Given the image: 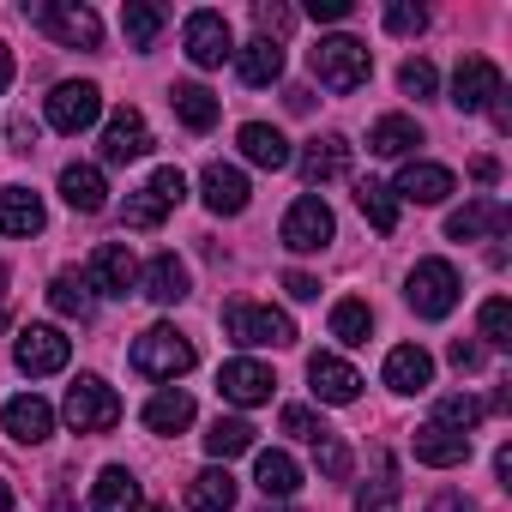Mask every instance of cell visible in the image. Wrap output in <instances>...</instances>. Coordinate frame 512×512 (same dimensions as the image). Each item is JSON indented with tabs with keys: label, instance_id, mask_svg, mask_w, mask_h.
Returning <instances> with one entry per match:
<instances>
[{
	"label": "cell",
	"instance_id": "obj_20",
	"mask_svg": "<svg viewBox=\"0 0 512 512\" xmlns=\"http://www.w3.org/2000/svg\"><path fill=\"white\" fill-rule=\"evenodd\" d=\"M506 229H512V211L500 199H470L464 211L446 217V235L452 241H482V235H506Z\"/></svg>",
	"mask_w": 512,
	"mask_h": 512
},
{
	"label": "cell",
	"instance_id": "obj_31",
	"mask_svg": "<svg viewBox=\"0 0 512 512\" xmlns=\"http://www.w3.org/2000/svg\"><path fill=\"white\" fill-rule=\"evenodd\" d=\"M91 512H139V476L109 464L97 476V488H91Z\"/></svg>",
	"mask_w": 512,
	"mask_h": 512
},
{
	"label": "cell",
	"instance_id": "obj_55",
	"mask_svg": "<svg viewBox=\"0 0 512 512\" xmlns=\"http://www.w3.org/2000/svg\"><path fill=\"white\" fill-rule=\"evenodd\" d=\"M494 476H500V488H512V452H506V446L494 452Z\"/></svg>",
	"mask_w": 512,
	"mask_h": 512
},
{
	"label": "cell",
	"instance_id": "obj_48",
	"mask_svg": "<svg viewBox=\"0 0 512 512\" xmlns=\"http://www.w3.org/2000/svg\"><path fill=\"white\" fill-rule=\"evenodd\" d=\"M446 362H452L458 374H476V368H482V344H470V338H452V350H446Z\"/></svg>",
	"mask_w": 512,
	"mask_h": 512
},
{
	"label": "cell",
	"instance_id": "obj_4",
	"mask_svg": "<svg viewBox=\"0 0 512 512\" xmlns=\"http://www.w3.org/2000/svg\"><path fill=\"white\" fill-rule=\"evenodd\" d=\"M61 416H67V428H73V434H109V428L121 422V398H115V386H109V380L79 374V380L67 386Z\"/></svg>",
	"mask_w": 512,
	"mask_h": 512
},
{
	"label": "cell",
	"instance_id": "obj_26",
	"mask_svg": "<svg viewBox=\"0 0 512 512\" xmlns=\"http://www.w3.org/2000/svg\"><path fill=\"white\" fill-rule=\"evenodd\" d=\"M61 199H67L73 211H85V217L103 211V205H109V181H103V169H97V163H67V169H61Z\"/></svg>",
	"mask_w": 512,
	"mask_h": 512
},
{
	"label": "cell",
	"instance_id": "obj_19",
	"mask_svg": "<svg viewBox=\"0 0 512 512\" xmlns=\"http://www.w3.org/2000/svg\"><path fill=\"white\" fill-rule=\"evenodd\" d=\"M452 187H458V181H452V169H446V163H404V169H398L392 199H410V205H440Z\"/></svg>",
	"mask_w": 512,
	"mask_h": 512
},
{
	"label": "cell",
	"instance_id": "obj_30",
	"mask_svg": "<svg viewBox=\"0 0 512 512\" xmlns=\"http://www.w3.org/2000/svg\"><path fill=\"white\" fill-rule=\"evenodd\" d=\"M422 145V127L410 121V115H380L374 127H368V151L374 157H410Z\"/></svg>",
	"mask_w": 512,
	"mask_h": 512
},
{
	"label": "cell",
	"instance_id": "obj_15",
	"mask_svg": "<svg viewBox=\"0 0 512 512\" xmlns=\"http://www.w3.org/2000/svg\"><path fill=\"white\" fill-rule=\"evenodd\" d=\"M199 199H205L217 217H241L247 199H253V187H247V175H241L235 163H205V175H199Z\"/></svg>",
	"mask_w": 512,
	"mask_h": 512
},
{
	"label": "cell",
	"instance_id": "obj_53",
	"mask_svg": "<svg viewBox=\"0 0 512 512\" xmlns=\"http://www.w3.org/2000/svg\"><path fill=\"white\" fill-rule=\"evenodd\" d=\"M488 109H494V127H500V133H506V127H512V103H506V91H500V97H494V103H488Z\"/></svg>",
	"mask_w": 512,
	"mask_h": 512
},
{
	"label": "cell",
	"instance_id": "obj_3",
	"mask_svg": "<svg viewBox=\"0 0 512 512\" xmlns=\"http://www.w3.org/2000/svg\"><path fill=\"white\" fill-rule=\"evenodd\" d=\"M25 19L37 31H49L61 49H97L103 43V19L91 7H79V0H37V7H25Z\"/></svg>",
	"mask_w": 512,
	"mask_h": 512
},
{
	"label": "cell",
	"instance_id": "obj_44",
	"mask_svg": "<svg viewBox=\"0 0 512 512\" xmlns=\"http://www.w3.org/2000/svg\"><path fill=\"white\" fill-rule=\"evenodd\" d=\"M253 25H260V37L284 43V31L296 25V13H290V7H278V0H253Z\"/></svg>",
	"mask_w": 512,
	"mask_h": 512
},
{
	"label": "cell",
	"instance_id": "obj_10",
	"mask_svg": "<svg viewBox=\"0 0 512 512\" xmlns=\"http://www.w3.org/2000/svg\"><path fill=\"white\" fill-rule=\"evenodd\" d=\"M67 356H73V338H67L61 326H25L19 344H13V362H19V374H31V380L61 374Z\"/></svg>",
	"mask_w": 512,
	"mask_h": 512
},
{
	"label": "cell",
	"instance_id": "obj_25",
	"mask_svg": "<svg viewBox=\"0 0 512 512\" xmlns=\"http://www.w3.org/2000/svg\"><path fill=\"white\" fill-rule=\"evenodd\" d=\"M338 175H350V139L344 133H326V139H314L302 151V181L320 187V181H338Z\"/></svg>",
	"mask_w": 512,
	"mask_h": 512
},
{
	"label": "cell",
	"instance_id": "obj_24",
	"mask_svg": "<svg viewBox=\"0 0 512 512\" xmlns=\"http://www.w3.org/2000/svg\"><path fill=\"white\" fill-rule=\"evenodd\" d=\"M235 73H241V85H278L284 79V43H272V37L241 43L235 49Z\"/></svg>",
	"mask_w": 512,
	"mask_h": 512
},
{
	"label": "cell",
	"instance_id": "obj_7",
	"mask_svg": "<svg viewBox=\"0 0 512 512\" xmlns=\"http://www.w3.org/2000/svg\"><path fill=\"white\" fill-rule=\"evenodd\" d=\"M181 199H187V175H181V169H157L139 193H127L121 223H127V229H157V223L169 217V205H181Z\"/></svg>",
	"mask_w": 512,
	"mask_h": 512
},
{
	"label": "cell",
	"instance_id": "obj_49",
	"mask_svg": "<svg viewBox=\"0 0 512 512\" xmlns=\"http://www.w3.org/2000/svg\"><path fill=\"white\" fill-rule=\"evenodd\" d=\"M356 7H350V0H308V19H320V25H344Z\"/></svg>",
	"mask_w": 512,
	"mask_h": 512
},
{
	"label": "cell",
	"instance_id": "obj_11",
	"mask_svg": "<svg viewBox=\"0 0 512 512\" xmlns=\"http://www.w3.org/2000/svg\"><path fill=\"white\" fill-rule=\"evenodd\" d=\"M217 392H223L229 404L253 410V404H272L278 374H272L266 362H253V356H235V362H223V368H217Z\"/></svg>",
	"mask_w": 512,
	"mask_h": 512
},
{
	"label": "cell",
	"instance_id": "obj_41",
	"mask_svg": "<svg viewBox=\"0 0 512 512\" xmlns=\"http://www.w3.org/2000/svg\"><path fill=\"white\" fill-rule=\"evenodd\" d=\"M356 512H398V470H392V458H380V476L356 488Z\"/></svg>",
	"mask_w": 512,
	"mask_h": 512
},
{
	"label": "cell",
	"instance_id": "obj_52",
	"mask_svg": "<svg viewBox=\"0 0 512 512\" xmlns=\"http://www.w3.org/2000/svg\"><path fill=\"white\" fill-rule=\"evenodd\" d=\"M428 512H470V500H464V494H434Z\"/></svg>",
	"mask_w": 512,
	"mask_h": 512
},
{
	"label": "cell",
	"instance_id": "obj_27",
	"mask_svg": "<svg viewBox=\"0 0 512 512\" xmlns=\"http://www.w3.org/2000/svg\"><path fill=\"white\" fill-rule=\"evenodd\" d=\"M43 223H49V211L31 187H0V235H37Z\"/></svg>",
	"mask_w": 512,
	"mask_h": 512
},
{
	"label": "cell",
	"instance_id": "obj_47",
	"mask_svg": "<svg viewBox=\"0 0 512 512\" xmlns=\"http://www.w3.org/2000/svg\"><path fill=\"white\" fill-rule=\"evenodd\" d=\"M314 452H320V470H326L332 482H344V476H350V446H344L338 434H326V440H320Z\"/></svg>",
	"mask_w": 512,
	"mask_h": 512
},
{
	"label": "cell",
	"instance_id": "obj_42",
	"mask_svg": "<svg viewBox=\"0 0 512 512\" xmlns=\"http://www.w3.org/2000/svg\"><path fill=\"white\" fill-rule=\"evenodd\" d=\"M482 344L512 350V302H506V296H488V302H482Z\"/></svg>",
	"mask_w": 512,
	"mask_h": 512
},
{
	"label": "cell",
	"instance_id": "obj_46",
	"mask_svg": "<svg viewBox=\"0 0 512 512\" xmlns=\"http://www.w3.org/2000/svg\"><path fill=\"white\" fill-rule=\"evenodd\" d=\"M398 85H404V97H434L440 73H434L428 61H404V67H398Z\"/></svg>",
	"mask_w": 512,
	"mask_h": 512
},
{
	"label": "cell",
	"instance_id": "obj_34",
	"mask_svg": "<svg viewBox=\"0 0 512 512\" xmlns=\"http://www.w3.org/2000/svg\"><path fill=\"white\" fill-rule=\"evenodd\" d=\"M187 422H193V398H187L181 386H163V392L145 404V428H151V434H181Z\"/></svg>",
	"mask_w": 512,
	"mask_h": 512
},
{
	"label": "cell",
	"instance_id": "obj_16",
	"mask_svg": "<svg viewBox=\"0 0 512 512\" xmlns=\"http://www.w3.org/2000/svg\"><path fill=\"white\" fill-rule=\"evenodd\" d=\"M151 151V127L139 109H115L103 127V163H139Z\"/></svg>",
	"mask_w": 512,
	"mask_h": 512
},
{
	"label": "cell",
	"instance_id": "obj_22",
	"mask_svg": "<svg viewBox=\"0 0 512 512\" xmlns=\"http://www.w3.org/2000/svg\"><path fill=\"white\" fill-rule=\"evenodd\" d=\"M139 284H145V296H151L157 308H175V302L193 296V278H187V266L175 260V253H157V260L139 272Z\"/></svg>",
	"mask_w": 512,
	"mask_h": 512
},
{
	"label": "cell",
	"instance_id": "obj_58",
	"mask_svg": "<svg viewBox=\"0 0 512 512\" xmlns=\"http://www.w3.org/2000/svg\"><path fill=\"white\" fill-rule=\"evenodd\" d=\"M0 296H7V266H0Z\"/></svg>",
	"mask_w": 512,
	"mask_h": 512
},
{
	"label": "cell",
	"instance_id": "obj_45",
	"mask_svg": "<svg viewBox=\"0 0 512 512\" xmlns=\"http://www.w3.org/2000/svg\"><path fill=\"white\" fill-rule=\"evenodd\" d=\"M386 31H398V37L428 31V7H416V0H392V7H386Z\"/></svg>",
	"mask_w": 512,
	"mask_h": 512
},
{
	"label": "cell",
	"instance_id": "obj_29",
	"mask_svg": "<svg viewBox=\"0 0 512 512\" xmlns=\"http://www.w3.org/2000/svg\"><path fill=\"white\" fill-rule=\"evenodd\" d=\"M253 482H260L266 500H290L302 488V464L290 452H260V458H253Z\"/></svg>",
	"mask_w": 512,
	"mask_h": 512
},
{
	"label": "cell",
	"instance_id": "obj_13",
	"mask_svg": "<svg viewBox=\"0 0 512 512\" xmlns=\"http://www.w3.org/2000/svg\"><path fill=\"white\" fill-rule=\"evenodd\" d=\"M500 91H506V85H500V67H494L488 55H464V61H458V73H452V109L476 115V109H488Z\"/></svg>",
	"mask_w": 512,
	"mask_h": 512
},
{
	"label": "cell",
	"instance_id": "obj_1",
	"mask_svg": "<svg viewBox=\"0 0 512 512\" xmlns=\"http://www.w3.org/2000/svg\"><path fill=\"white\" fill-rule=\"evenodd\" d=\"M308 67H314V79L326 85V91H362L368 85V73H374V55H368V43L362 37H320L314 49H308Z\"/></svg>",
	"mask_w": 512,
	"mask_h": 512
},
{
	"label": "cell",
	"instance_id": "obj_23",
	"mask_svg": "<svg viewBox=\"0 0 512 512\" xmlns=\"http://www.w3.org/2000/svg\"><path fill=\"white\" fill-rule=\"evenodd\" d=\"M386 386L404 392V398H410V392H428V386H434V356H428L422 344H398V350L386 356Z\"/></svg>",
	"mask_w": 512,
	"mask_h": 512
},
{
	"label": "cell",
	"instance_id": "obj_5",
	"mask_svg": "<svg viewBox=\"0 0 512 512\" xmlns=\"http://www.w3.org/2000/svg\"><path fill=\"white\" fill-rule=\"evenodd\" d=\"M458 296H464V284H458L452 260H416V272L404 284V302L416 308V320H446L458 308Z\"/></svg>",
	"mask_w": 512,
	"mask_h": 512
},
{
	"label": "cell",
	"instance_id": "obj_35",
	"mask_svg": "<svg viewBox=\"0 0 512 512\" xmlns=\"http://www.w3.org/2000/svg\"><path fill=\"white\" fill-rule=\"evenodd\" d=\"M169 103H175L181 127H193V133H211V127H217V97H211L205 85H175Z\"/></svg>",
	"mask_w": 512,
	"mask_h": 512
},
{
	"label": "cell",
	"instance_id": "obj_14",
	"mask_svg": "<svg viewBox=\"0 0 512 512\" xmlns=\"http://www.w3.org/2000/svg\"><path fill=\"white\" fill-rule=\"evenodd\" d=\"M85 284H91V296H127V290L139 284L133 253H127L121 241H103V247L91 253V266H85Z\"/></svg>",
	"mask_w": 512,
	"mask_h": 512
},
{
	"label": "cell",
	"instance_id": "obj_32",
	"mask_svg": "<svg viewBox=\"0 0 512 512\" xmlns=\"http://www.w3.org/2000/svg\"><path fill=\"white\" fill-rule=\"evenodd\" d=\"M187 506H193V512H229V506H235V476H229L223 464L199 470V476L187 482Z\"/></svg>",
	"mask_w": 512,
	"mask_h": 512
},
{
	"label": "cell",
	"instance_id": "obj_40",
	"mask_svg": "<svg viewBox=\"0 0 512 512\" xmlns=\"http://www.w3.org/2000/svg\"><path fill=\"white\" fill-rule=\"evenodd\" d=\"M482 410H488L482 398H470V392H446V398L434 404V422H440V428H452V434H470V428L482 422Z\"/></svg>",
	"mask_w": 512,
	"mask_h": 512
},
{
	"label": "cell",
	"instance_id": "obj_6",
	"mask_svg": "<svg viewBox=\"0 0 512 512\" xmlns=\"http://www.w3.org/2000/svg\"><path fill=\"white\" fill-rule=\"evenodd\" d=\"M133 368L145 380H181L193 368V338L175 332V326H151V332L133 338Z\"/></svg>",
	"mask_w": 512,
	"mask_h": 512
},
{
	"label": "cell",
	"instance_id": "obj_12",
	"mask_svg": "<svg viewBox=\"0 0 512 512\" xmlns=\"http://www.w3.org/2000/svg\"><path fill=\"white\" fill-rule=\"evenodd\" d=\"M97 115H103V91L91 79H67L49 91V127L55 133H85Z\"/></svg>",
	"mask_w": 512,
	"mask_h": 512
},
{
	"label": "cell",
	"instance_id": "obj_59",
	"mask_svg": "<svg viewBox=\"0 0 512 512\" xmlns=\"http://www.w3.org/2000/svg\"><path fill=\"white\" fill-rule=\"evenodd\" d=\"M151 512H169V506H151Z\"/></svg>",
	"mask_w": 512,
	"mask_h": 512
},
{
	"label": "cell",
	"instance_id": "obj_36",
	"mask_svg": "<svg viewBox=\"0 0 512 512\" xmlns=\"http://www.w3.org/2000/svg\"><path fill=\"white\" fill-rule=\"evenodd\" d=\"M356 205H362V217H368L380 235H392V229H398V199H392V187H386V181L362 175V181H356Z\"/></svg>",
	"mask_w": 512,
	"mask_h": 512
},
{
	"label": "cell",
	"instance_id": "obj_54",
	"mask_svg": "<svg viewBox=\"0 0 512 512\" xmlns=\"http://www.w3.org/2000/svg\"><path fill=\"white\" fill-rule=\"evenodd\" d=\"M470 175H476V181H500V163H494V157H476Z\"/></svg>",
	"mask_w": 512,
	"mask_h": 512
},
{
	"label": "cell",
	"instance_id": "obj_33",
	"mask_svg": "<svg viewBox=\"0 0 512 512\" xmlns=\"http://www.w3.org/2000/svg\"><path fill=\"white\" fill-rule=\"evenodd\" d=\"M49 308L67 314V320H91V314H97V296H91L85 272H55V284H49Z\"/></svg>",
	"mask_w": 512,
	"mask_h": 512
},
{
	"label": "cell",
	"instance_id": "obj_18",
	"mask_svg": "<svg viewBox=\"0 0 512 512\" xmlns=\"http://www.w3.org/2000/svg\"><path fill=\"white\" fill-rule=\"evenodd\" d=\"M0 422H7V434H13L19 446H43V440L55 434V410H49L37 392H25V398H7Z\"/></svg>",
	"mask_w": 512,
	"mask_h": 512
},
{
	"label": "cell",
	"instance_id": "obj_50",
	"mask_svg": "<svg viewBox=\"0 0 512 512\" xmlns=\"http://www.w3.org/2000/svg\"><path fill=\"white\" fill-rule=\"evenodd\" d=\"M7 139H13V151L31 157V151H37V121H31V115H13V121H7Z\"/></svg>",
	"mask_w": 512,
	"mask_h": 512
},
{
	"label": "cell",
	"instance_id": "obj_38",
	"mask_svg": "<svg viewBox=\"0 0 512 512\" xmlns=\"http://www.w3.org/2000/svg\"><path fill=\"white\" fill-rule=\"evenodd\" d=\"M121 31H127V49H151L163 37V7H151V0H127V7H121Z\"/></svg>",
	"mask_w": 512,
	"mask_h": 512
},
{
	"label": "cell",
	"instance_id": "obj_39",
	"mask_svg": "<svg viewBox=\"0 0 512 512\" xmlns=\"http://www.w3.org/2000/svg\"><path fill=\"white\" fill-rule=\"evenodd\" d=\"M368 332H374V308L356 302V296H344V302L332 308V338L356 350V344H368Z\"/></svg>",
	"mask_w": 512,
	"mask_h": 512
},
{
	"label": "cell",
	"instance_id": "obj_28",
	"mask_svg": "<svg viewBox=\"0 0 512 512\" xmlns=\"http://www.w3.org/2000/svg\"><path fill=\"white\" fill-rule=\"evenodd\" d=\"M241 157L260 163V169H290V163H296L290 139H284L278 127H266V121H247V127H241Z\"/></svg>",
	"mask_w": 512,
	"mask_h": 512
},
{
	"label": "cell",
	"instance_id": "obj_43",
	"mask_svg": "<svg viewBox=\"0 0 512 512\" xmlns=\"http://www.w3.org/2000/svg\"><path fill=\"white\" fill-rule=\"evenodd\" d=\"M278 428H284V434H296V440H308V446H320V440L332 434V428H326V422H320L314 410H302V404H284V416H278Z\"/></svg>",
	"mask_w": 512,
	"mask_h": 512
},
{
	"label": "cell",
	"instance_id": "obj_56",
	"mask_svg": "<svg viewBox=\"0 0 512 512\" xmlns=\"http://www.w3.org/2000/svg\"><path fill=\"white\" fill-rule=\"evenodd\" d=\"M7 85H13V49L0 43V97H7Z\"/></svg>",
	"mask_w": 512,
	"mask_h": 512
},
{
	"label": "cell",
	"instance_id": "obj_2",
	"mask_svg": "<svg viewBox=\"0 0 512 512\" xmlns=\"http://www.w3.org/2000/svg\"><path fill=\"white\" fill-rule=\"evenodd\" d=\"M223 332L241 350H266V344L284 350V344H296V320L284 308H272V302H229L223 308Z\"/></svg>",
	"mask_w": 512,
	"mask_h": 512
},
{
	"label": "cell",
	"instance_id": "obj_17",
	"mask_svg": "<svg viewBox=\"0 0 512 512\" xmlns=\"http://www.w3.org/2000/svg\"><path fill=\"white\" fill-rule=\"evenodd\" d=\"M308 386H314V398L320 404H356V392H362V374L344 362V356H314L308 362Z\"/></svg>",
	"mask_w": 512,
	"mask_h": 512
},
{
	"label": "cell",
	"instance_id": "obj_37",
	"mask_svg": "<svg viewBox=\"0 0 512 512\" xmlns=\"http://www.w3.org/2000/svg\"><path fill=\"white\" fill-rule=\"evenodd\" d=\"M205 452L211 458H241V452H253V422H241V416H217L211 428H205Z\"/></svg>",
	"mask_w": 512,
	"mask_h": 512
},
{
	"label": "cell",
	"instance_id": "obj_21",
	"mask_svg": "<svg viewBox=\"0 0 512 512\" xmlns=\"http://www.w3.org/2000/svg\"><path fill=\"white\" fill-rule=\"evenodd\" d=\"M410 446H416V464H428V470H452V464L470 458V434H452L440 422H422Z\"/></svg>",
	"mask_w": 512,
	"mask_h": 512
},
{
	"label": "cell",
	"instance_id": "obj_9",
	"mask_svg": "<svg viewBox=\"0 0 512 512\" xmlns=\"http://www.w3.org/2000/svg\"><path fill=\"white\" fill-rule=\"evenodd\" d=\"M332 229H338V223H332V205H326L320 193H302V199L284 211V229H278V235H284L290 253H320V247L332 241Z\"/></svg>",
	"mask_w": 512,
	"mask_h": 512
},
{
	"label": "cell",
	"instance_id": "obj_57",
	"mask_svg": "<svg viewBox=\"0 0 512 512\" xmlns=\"http://www.w3.org/2000/svg\"><path fill=\"white\" fill-rule=\"evenodd\" d=\"M0 512H13V488L7 482H0Z\"/></svg>",
	"mask_w": 512,
	"mask_h": 512
},
{
	"label": "cell",
	"instance_id": "obj_8",
	"mask_svg": "<svg viewBox=\"0 0 512 512\" xmlns=\"http://www.w3.org/2000/svg\"><path fill=\"white\" fill-rule=\"evenodd\" d=\"M181 49H187V61H193V67H223V61H235L229 19H223V13H211V7L187 13V25H181Z\"/></svg>",
	"mask_w": 512,
	"mask_h": 512
},
{
	"label": "cell",
	"instance_id": "obj_51",
	"mask_svg": "<svg viewBox=\"0 0 512 512\" xmlns=\"http://www.w3.org/2000/svg\"><path fill=\"white\" fill-rule=\"evenodd\" d=\"M284 290H290L296 302H314V296H320V278H308V272H290V278H284Z\"/></svg>",
	"mask_w": 512,
	"mask_h": 512
}]
</instances>
